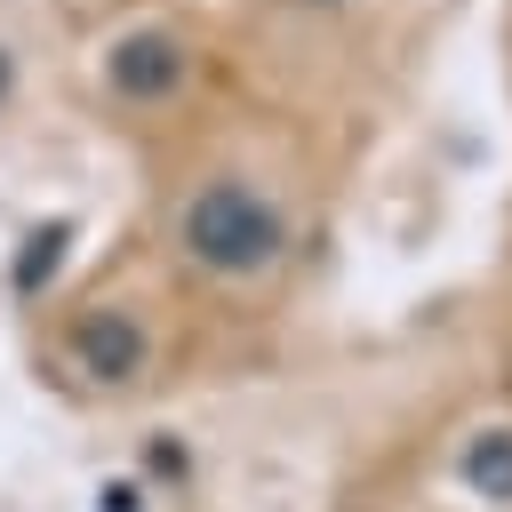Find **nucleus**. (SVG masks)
Returning a JSON list of instances; mask_svg holds the SVG:
<instances>
[{
    "label": "nucleus",
    "instance_id": "7",
    "mask_svg": "<svg viewBox=\"0 0 512 512\" xmlns=\"http://www.w3.org/2000/svg\"><path fill=\"white\" fill-rule=\"evenodd\" d=\"M376 512H392V504H376Z\"/></svg>",
    "mask_w": 512,
    "mask_h": 512
},
{
    "label": "nucleus",
    "instance_id": "3",
    "mask_svg": "<svg viewBox=\"0 0 512 512\" xmlns=\"http://www.w3.org/2000/svg\"><path fill=\"white\" fill-rule=\"evenodd\" d=\"M64 96H80L96 112V128L152 152L176 128H192L200 112H216V40L200 16H184L168 0H128V8L96 16L88 32H72Z\"/></svg>",
    "mask_w": 512,
    "mask_h": 512
},
{
    "label": "nucleus",
    "instance_id": "4",
    "mask_svg": "<svg viewBox=\"0 0 512 512\" xmlns=\"http://www.w3.org/2000/svg\"><path fill=\"white\" fill-rule=\"evenodd\" d=\"M72 16L64 0H0V136L32 128L64 96Z\"/></svg>",
    "mask_w": 512,
    "mask_h": 512
},
{
    "label": "nucleus",
    "instance_id": "5",
    "mask_svg": "<svg viewBox=\"0 0 512 512\" xmlns=\"http://www.w3.org/2000/svg\"><path fill=\"white\" fill-rule=\"evenodd\" d=\"M440 472L472 512H512V416L456 424L448 448H440Z\"/></svg>",
    "mask_w": 512,
    "mask_h": 512
},
{
    "label": "nucleus",
    "instance_id": "6",
    "mask_svg": "<svg viewBox=\"0 0 512 512\" xmlns=\"http://www.w3.org/2000/svg\"><path fill=\"white\" fill-rule=\"evenodd\" d=\"M288 8H304V16H336V8H352V0H288Z\"/></svg>",
    "mask_w": 512,
    "mask_h": 512
},
{
    "label": "nucleus",
    "instance_id": "1",
    "mask_svg": "<svg viewBox=\"0 0 512 512\" xmlns=\"http://www.w3.org/2000/svg\"><path fill=\"white\" fill-rule=\"evenodd\" d=\"M136 240L200 312H240L280 296V280L304 264V184L272 136L200 112L144 152Z\"/></svg>",
    "mask_w": 512,
    "mask_h": 512
},
{
    "label": "nucleus",
    "instance_id": "2",
    "mask_svg": "<svg viewBox=\"0 0 512 512\" xmlns=\"http://www.w3.org/2000/svg\"><path fill=\"white\" fill-rule=\"evenodd\" d=\"M200 304L144 256V240L40 288L16 320L24 376L72 416H144L192 368Z\"/></svg>",
    "mask_w": 512,
    "mask_h": 512
}]
</instances>
